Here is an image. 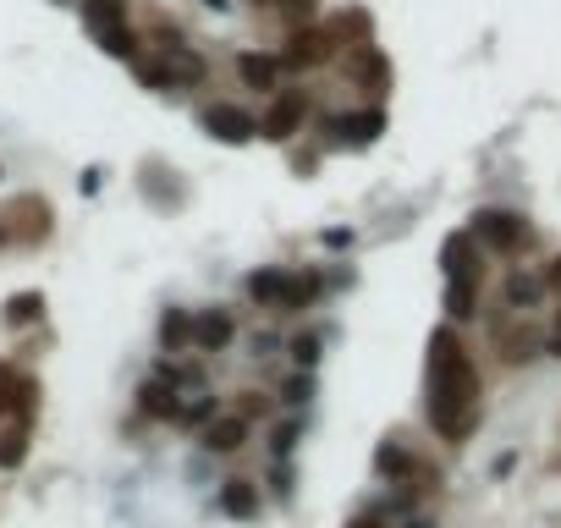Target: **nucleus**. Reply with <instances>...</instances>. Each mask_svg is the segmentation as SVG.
<instances>
[{
  "label": "nucleus",
  "mask_w": 561,
  "mask_h": 528,
  "mask_svg": "<svg viewBox=\"0 0 561 528\" xmlns=\"http://www.w3.org/2000/svg\"><path fill=\"white\" fill-rule=\"evenodd\" d=\"M187 341H193L198 352H220L231 341V314H226V308H209V314H198L193 319V336H187Z\"/></svg>",
  "instance_id": "nucleus-10"
},
{
  "label": "nucleus",
  "mask_w": 561,
  "mask_h": 528,
  "mask_svg": "<svg viewBox=\"0 0 561 528\" xmlns=\"http://www.w3.org/2000/svg\"><path fill=\"white\" fill-rule=\"evenodd\" d=\"M534 297H539V281H528V275H512V281H506V303L528 308Z\"/></svg>",
  "instance_id": "nucleus-24"
},
{
  "label": "nucleus",
  "mask_w": 561,
  "mask_h": 528,
  "mask_svg": "<svg viewBox=\"0 0 561 528\" xmlns=\"http://www.w3.org/2000/svg\"><path fill=\"white\" fill-rule=\"evenodd\" d=\"M0 242H6V226H0Z\"/></svg>",
  "instance_id": "nucleus-33"
},
{
  "label": "nucleus",
  "mask_w": 561,
  "mask_h": 528,
  "mask_svg": "<svg viewBox=\"0 0 561 528\" xmlns=\"http://www.w3.org/2000/svg\"><path fill=\"white\" fill-rule=\"evenodd\" d=\"M165 83H204V55H193L187 44H165V66H160Z\"/></svg>",
  "instance_id": "nucleus-9"
},
{
  "label": "nucleus",
  "mask_w": 561,
  "mask_h": 528,
  "mask_svg": "<svg viewBox=\"0 0 561 528\" xmlns=\"http://www.w3.org/2000/svg\"><path fill=\"white\" fill-rule=\"evenodd\" d=\"M237 72H242V83L248 88H275V72H281V66L270 61V55H237Z\"/></svg>",
  "instance_id": "nucleus-14"
},
{
  "label": "nucleus",
  "mask_w": 561,
  "mask_h": 528,
  "mask_svg": "<svg viewBox=\"0 0 561 528\" xmlns=\"http://www.w3.org/2000/svg\"><path fill=\"white\" fill-rule=\"evenodd\" d=\"M374 468H380V473H391V479H396V473H407V479H413V473H418V462L407 457L402 446H380V451H374Z\"/></svg>",
  "instance_id": "nucleus-23"
},
{
  "label": "nucleus",
  "mask_w": 561,
  "mask_h": 528,
  "mask_svg": "<svg viewBox=\"0 0 561 528\" xmlns=\"http://www.w3.org/2000/svg\"><path fill=\"white\" fill-rule=\"evenodd\" d=\"M83 22L99 39V50L116 55V61H132L138 55V39L127 28V0H83Z\"/></svg>",
  "instance_id": "nucleus-2"
},
{
  "label": "nucleus",
  "mask_w": 561,
  "mask_h": 528,
  "mask_svg": "<svg viewBox=\"0 0 561 528\" xmlns=\"http://www.w3.org/2000/svg\"><path fill=\"white\" fill-rule=\"evenodd\" d=\"M292 358H297V363H303V369H308V363L319 358V336H297V341H292Z\"/></svg>",
  "instance_id": "nucleus-26"
},
{
  "label": "nucleus",
  "mask_w": 561,
  "mask_h": 528,
  "mask_svg": "<svg viewBox=\"0 0 561 528\" xmlns=\"http://www.w3.org/2000/svg\"><path fill=\"white\" fill-rule=\"evenodd\" d=\"M281 396H286V402H308V396H314V380H308V374H292Z\"/></svg>",
  "instance_id": "nucleus-25"
},
{
  "label": "nucleus",
  "mask_w": 561,
  "mask_h": 528,
  "mask_svg": "<svg viewBox=\"0 0 561 528\" xmlns=\"http://www.w3.org/2000/svg\"><path fill=\"white\" fill-rule=\"evenodd\" d=\"M253 6H281V0H253Z\"/></svg>",
  "instance_id": "nucleus-31"
},
{
  "label": "nucleus",
  "mask_w": 561,
  "mask_h": 528,
  "mask_svg": "<svg viewBox=\"0 0 561 528\" xmlns=\"http://www.w3.org/2000/svg\"><path fill=\"white\" fill-rule=\"evenodd\" d=\"M473 237L495 253H517L528 242V226L512 215V209H479V215H473Z\"/></svg>",
  "instance_id": "nucleus-3"
},
{
  "label": "nucleus",
  "mask_w": 561,
  "mask_h": 528,
  "mask_svg": "<svg viewBox=\"0 0 561 528\" xmlns=\"http://www.w3.org/2000/svg\"><path fill=\"white\" fill-rule=\"evenodd\" d=\"M446 275L451 281H479V259H473V237H446Z\"/></svg>",
  "instance_id": "nucleus-13"
},
{
  "label": "nucleus",
  "mask_w": 561,
  "mask_h": 528,
  "mask_svg": "<svg viewBox=\"0 0 561 528\" xmlns=\"http://www.w3.org/2000/svg\"><path fill=\"white\" fill-rule=\"evenodd\" d=\"M204 6H215V11H220V6H226V0H204Z\"/></svg>",
  "instance_id": "nucleus-32"
},
{
  "label": "nucleus",
  "mask_w": 561,
  "mask_h": 528,
  "mask_svg": "<svg viewBox=\"0 0 561 528\" xmlns=\"http://www.w3.org/2000/svg\"><path fill=\"white\" fill-rule=\"evenodd\" d=\"M319 61H330V33H319V28H297L292 39H286V66H319Z\"/></svg>",
  "instance_id": "nucleus-7"
},
{
  "label": "nucleus",
  "mask_w": 561,
  "mask_h": 528,
  "mask_svg": "<svg viewBox=\"0 0 561 528\" xmlns=\"http://www.w3.org/2000/svg\"><path fill=\"white\" fill-rule=\"evenodd\" d=\"M314 297H319V275H286L281 303L275 308H303V303H314Z\"/></svg>",
  "instance_id": "nucleus-16"
},
{
  "label": "nucleus",
  "mask_w": 561,
  "mask_h": 528,
  "mask_svg": "<svg viewBox=\"0 0 561 528\" xmlns=\"http://www.w3.org/2000/svg\"><path fill=\"white\" fill-rule=\"evenodd\" d=\"M292 440H297V424H281V429H275V451H292Z\"/></svg>",
  "instance_id": "nucleus-27"
},
{
  "label": "nucleus",
  "mask_w": 561,
  "mask_h": 528,
  "mask_svg": "<svg viewBox=\"0 0 561 528\" xmlns=\"http://www.w3.org/2000/svg\"><path fill=\"white\" fill-rule=\"evenodd\" d=\"M495 341H501L506 363H523V358H534V347H539V336H534V330H506V336H495Z\"/></svg>",
  "instance_id": "nucleus-21"
},
{
  "label": "nucleus",
  "mask_w": 561,
  "mask_h": 528,
  "mask_svg": "<svg viewBox=\"0 0 561 528\" xmlns=\"http://www.w3.org/2000/svg\"><path fill=\"white\" fill-rule=\"evenodd\" d=\"M473 303H479V281H451L446 286V314L451 319H473Z\"/></svg>",
  "instance_id": "nucleus-17"
},
{
  "label": "nucleus",
  "mask_w": 561,
  "mask_h": 528,
  "mask_svg": "<svg viewBox=\"0 0 561 528\" xmlns=\"http://www.w3.org/2000/svg\"><path fill=\"white\" fill-rule=\"evenodd\" d=\"M44 314V297L39 292H17V297H6V325H33V319Z\"/></svg>",
  "instance_id": "nucleus-18"
},
{
  "label": "nucleus",
  "mask_w": 561,
  "mask_h": 528,
  "mask_svg": "<svg viewBox=\"0 0 561 528\" xmlns=\"http://www.w3.org/2000/svg\"><path fill=\"white\" fill-rule=\"evenodd\" d=\"M220 512L237 517V523L259 517V490H253V479H226L220 484Z\"/></svg>",
  "instance_id": "nucleus-11"
},
{
  "label": "nucleus",
  "mask_w": 561,
  "mask_h": 528,
  "mask_svg": "<svg viewBox=\"0 0 561 528\" xmlns=\"http://www.w3.org/2000/svg\"><path fill=\"white\" fill-rule=\"evenodd\" d=\"M429 424L451 446L468 440L473 424H479V369H473L468 347L457 341L451 325L429 336Z\"/></svg>",
  "instance_id": "nucleus-1"
},
{
  "label": "nucleus",
  "mask_w": 561,
  "mask_h": 528,
  "mask_svg": "<svg viewBox=\"0 0 561 528\" xmlns=\"http://www.w3.org/2000/svg\"><path fill=\"white\" fill-rule=\"evenodd\" d=\"M303 94H281V99H275V105L270 110H264V121H259V132H264V138H270V143H286V138H292V132L297 127H303Z\"/></svg>",
  "instance_id": "nucleus-6"
},
{
  "label": "nucleus",
  "mask_w": 561,
  "mask_h": 528,
  "mask_svg": "<svg viewBox=\"0 0 561 528\" xmlns=\"http://www.w3.org/2000/svg\"><path fill=\"white\" fill-rule=\"evenodd\" d=\"M33 396H39V385H33L28 374H17L11 363H0V413H6V418H17V424H28Z\"/></svg>",
  "instance_id": "nucleus-5"
},
{
  "label": "nucleus",
  "mask_w": 561,
  "mask_h": 528,
  "mask_svg": "<svg viewBox=\"0 0 561 528\" xmlns=\"http://www.w3.org/2000/svg\"><path fill=\"white\" fill-rule=\"evenodd\" d=\"M281 286H286V275L281 270H259V275H248V292L259 297V303H281Z\"/></svg>",
  "instance_id": "nucleus-22"
},
{
  "label": "nucleus",
  "mask_w": 561,
  "mask_h": 528,
  "mask_svg": "<svg viewBox=\"0 0 561 528\" xmlns=\"http://www.w3.org/2000/svg\"><path fill=\"white\" fill-rule=\"evenodd\" d=\"M550 352H556V358H561V336H556V341H550Z\"/></svg>",
  "instance_id": "nucleus-30"
},
{
  "label": "nucleus",
  "mask_w": 561,
  "mask_h": 528,
  "mask_svg": "<svg viewBox=\"0 0 561 528\" xmlns=\"http://www.w3.org/2000/svg\"><path fill=\"white\" fill-rule=\"evenodd\" d=\"M352 528H385V523H374V517H358V523H352Z\"/></svg>",
  "instance_id": "nucleus-29"
},
{
  "label": "nucleus",
  "mask_w": 561,
  "mask_h": 528,
  "mask_svg": "<svg viewBox=\"0 0 561 528\" xmlns=\"http://www.w3.org/2000/svg\"><path fill=\"white\" fill-rule=\"evenodd\" d=\"M187 336H193V319L182 314V308H165V319H160V341L165 347H187Z\"/></svg>",
  "instance_id": "nucleus-20"
},
{
  "label": "nucleus",
  "mask_w": 561,
  "mask_h": 528,
  "mask_svg": "<svg viewBox=\"0 0 561 528\" xmlns=\"http://www.w3.org/2000/svg\"><path fill=\"white\" fill-rule=\"evenodd\" d=\"M242 440H248V418L242 413H220V418L204 424V451H220V457H226V451L242 446Z\"/></svg>",
  "instance_id": "nucleus-8"
},
{
  "label": "nucleus",
  "mask_w": 561,
  "mask_h": 528,
  "mask_svg": "<svg viewBox=\"0 0 561 528\" xmlns=\"http://www.w3.org/2000/svg\"><path fill=\"white\" fill-rule=\"evenodd\" d=\"M204 132L220 138V143H248V138H259V121H253L248 110H237V105H209L204 110Z\"/></svg>",
  "instance_id": "nucleus-4"
},
{
  "label": "nucleus",
  "mask_w": 561,
  "mask_h": 528,
  "mask_svg": "<svg viewBox=\"0 0 561 528\" xmlns=\"http://www.w3.org/2000/svg\"><path fill=\"white\" fill-rule=\"evenodd\" d=\"M550 286H561V259H556V264H550Z\"/></svg>",
  "instance_id": "nucleus-28"
},
{
  "label": "nucleus",
  "mask_w": 561,
  "mask_h": 528,
  "mask_svg": "<svg viewBox=\"0 0 561 528\" xmlns=\"http://www.w3.org/2000/svg\"><path fill=\"white\" fill-rule=\"evenodd\" d=\"M380 127H385L380 110H363V116H347V121H330V132H341V138H358V143H369Z\"/></svg>",
  "instance_id": "nucleus-15"
},
{
  "label": "nucleus",
  "mask_w": 561,
  "mask_h": 528,
  "mask_svg": "<svg viewBox=\"0 0 561 528\" xmlns=\"http://www.w3.org/2000/svg\"><path fill=\"white\" fill-rule=\"evenodd\" d=\"M138 407L149 418H176V413H182V402H176V380H165V374H160V380H149L138 391Z\"/></svg>",
  "instance_id": "nucleus-12"
},
{
  "label": "nucleus",
  "mask_w": 561,
  "mask_h": 528,
  "mask_svg": "<svg viewBox=\"0 0 561 528\" xmlns=\"http://www.w3.org/2000/svg\"><path fill=\"white\" fill-rule=\"evenodd\" d=\"M22 457H28V424H17V418H11V429L0 435V468H17Z\"/></svg>",
  "instance_id": "nucleus-19"
}]
</instances>
